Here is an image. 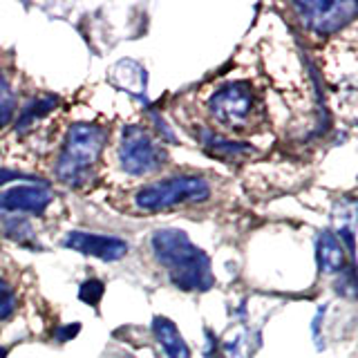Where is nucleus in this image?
I'll return each mask as SVG.
<instances>
[{"label":"nucleus","mask_w":358,"mask_h":358,"mask_svg":"<svg viewBox=\"0 0 358 358\" xmlns=\"http://www.w3.org/2000/svg\"><path fill=\"white\" fill-rule=\"evenodd\" d=\"M152 253L171 282L182 291H208L215 287L210 257L182 229H159L152 233Z\"/></svg>","instance_id":"obj_1"},{"label":"nucleus","mask_w":358,"mask_h":358,"mask_svg":"<svg viewBox=\"0 0 358 358\" xmlns=\"http://www.w3.org/2000/svg\"><path fill=\"white\" fill-rule=\"evenodd\" d=\"M110 130L99 123H72L65 134L63 148L56 162V177L65 186H83L92 168L101 159Z\"/></svg>","instance_id":"obj_2"},{"label":"nucleus","mask_w":358,"mask_h":358,"mask_svg":"<svg viewBox=\"0 0 358 358\" xmlns=\"http://www.w3.org/2000/svg\"><path fill=\"white\" fill-rule=\"evenodd\" d=\"M208 197H210V184L204 177L177 175L143 186L137 193V197H134V204L141 210L157 213L179 204H199V201H206Z\"/></svg>","instance_id":"obj_3"},{"label":"nucleus","mask_w":358,"mask_h":358,"mask_svg":"<svg viewBox=\"0 0 358 358\" xmlns=\"http://www.w3.org/2000/svg\"><path fill=\"white\" fill-rule=\"evenodd\" d=\"M166 150L150 137L148 130H143L141 126H132V123L123 126L119 143V162L128 175L141 177L157 173L166 164Z\"/></svg>","instance_id":"obj_4"},{"label":"nucleus","mask_w":358,"mask_h":358,"mask_svg":"<svg viewBox=\"0 0 358 358\" xmlns=\"http://www.w3.org/2000/svg\"><path fill=\"white\" fill-rule=\"evenodd\" d=\"M253 108V87L246 81L222 85L208 99V112L217 123L227 128H244Z\"/></svg>","instance_id":"obj_5"},{"label":"nucleus","mask_w":358,"mask_h":358,"mask_svg":"<svg viewBox=\"0 0 358 358\" xmlns=\"http://www.w3.org/2000/svg\"><path fill=\"white\" fill-rule=\"evenodd\" d=\"M294 9L298 11V18L309 31H313L316 36H329V34H336L347 22L354 20L358 5L352 3V0H345V3L305 0V3H294Z\"/></svg>","instance_id":"obj_6"},{"label":"nucleus","mask_w":358,"mask_h":358,"mask_svg":"<svg viewBox=\"0 0 358 358\" xmlns=\"http://www.w3.org/2000/svg\"><path fill=\"white\" fill-rule=\"evenodd\" d=\"M63 246L81 255H92L103 262H117L126 257L130 246L126 240L117 235H103V233H87V231H70L63 238Z\"/></svg>","instance_id":"obj_7"},{"label":"nucleus","mask_w":358,"mask_h":358,"mask_svg":"<svg viewBox=\"0 0 358 358\" xmlns=\"http://www.w3.org/2000/svg\"><path fill=\"white\" fill-rule=\"evenodd\" d=\"M52 204V193L45 184H22L0 193V208L7 213H34L43 215Z\"/></svg>","instance_id":"obj_8"},{"label":"nucleus","mask_w":358,"mask_h":358,"mask_svg":"<svg viewBox=\"0 0 358 358\" xmlns=\"http://www.w3.org/2000/svg\"><path fill=\"white\" fill-rule=\"evenodd\" d=\"M108 81L112 87L128 92L130 96L141 101L145 99V92H148V72H145L143 65L132 59H121L112 65L108 72Z\"/></svg>","instance_id":"obj_9"},{"label":"nucleus","mask_w":358,"mask_h":358,"mask_svg":"<svg viewBox=\"0 0 358 358\" xmlns=\"http://www.w3.org/2000/svg\"><path fill=\"white\" fill-rule=\"evenodd\" d=\"M152 334L157 343L162 345L168 358H190V347L186 345L184 336L179 334L177 324L166 316L152 318Z\"/></svg>","instance_id":"obj_10"},{"label":"nucleus","mask_w":358,"mask_h":358,"mask_svg":"<svg viewBox=\"0 0 358 358\" xmlns=\"http://www.w3.org/2000/svg\"><path fill=\"white\" fill-rule=\"evenodd\" d=\"M316 262L322 273H341L345 268V246L331 231H322L318 235Z\"/></svg>","instance_id":"obj_11"},{"label":"nucleus","mask_w":358,"mask_h":358,"mask_svg":"<svg viewBox=\"0 0 358 358\" xmlns=\"http://www.w3.org/2000/svg\"><path fill=\"white\" fill-rule=\"evenodd\" d=\"M199 141L210 157H217V159H222V162H238V159H242V157L253 152L251 143L229 141V139H224L210 130H199Z\"/></svg>","instance_id":"obj_12"},{"label":"nucleus","mask_w":358,"mask_h":358,"mask_svg":"<svg viewBox=\"0 0 358 358\" xmlns=\"http://www.w3.org/2000/svg\"><path fill=\"white\" fill-rule=\"evenodd\" d=\"M260 334L251 329H240L231 334L227 341L222 343V350L227 358H253V354L260 347Z\"/></svg>","instance_id":"obj_13"},{"label":"nucleus","mask_w":358,"mask_h":358,"mask_svg":"<svg viewBox=\"0 0 358 358\" xmlns=\"http://www.w3.org/2000/svg\"><path fill=\"white\" fill-rule=\"evenodd\" d=\"M59 106V99L56 96H41V99H34L29 103L20 110V117H18V123H16V130L18 132H25L34 121H38L43 117H48L50 112L56 110Z\"/></svg>","instance_id":"obj_14"},{"label":"nucleus","mask_w":358,"mask_h":358,"mask_svg":"<svg viewBox=\"0 0 358 358\" xmlns=\"http://www.w3.org/2000/svg\"><path fill=\"white\" fill-rule=\"evenodd\" d=\"M3 224H5V235L9 240H14L22 246H29V240L34 238V229L25 217L14 215V217L5 220Z\"/></svg>","instance_id":"obj_15"},{"label":"nucleus","mask_w":358,"mask_h":358,"mask_svg":"<svg viewBox=\"0 0 358 358\" xmlns=\"http://www.w3.org/2000/svg\"><path fill=\"white\" fill-rule=\"evenodd\" d=\"M16 112V96L11 92L5 74H0V128H5Z\"/></svg>","instance_id":"obj_16"},{"label":"nucleus","mask_w":358,"mask_h":358,"mask_svg":"<svg viewBox=\"0 0 358 358\" xmlns=\"http://www.w3.org/2000/svg\"><path fill=\"white\" fill-rule=\"evenodd\" d=\"M18 307V296L16 289L11 287L7 280L0 278V322L14 316V311Z\"/></svg>","instance_id":"obj_17"},{"label":"nucleus","mask_w":358,"mask_h":358,"mask_svg":"<svg viewBox=\"0 0 358 358\" xmlns=\"http://www.w3.org/2000/svg\"><path fill=\"white\" fill-rule=\"evenodd\" d=\"M103 294H106V285L96 278H90L81 287H78V300L85 302V305H90V307H99Z\"/></svg>","instance_id":"obj_18"},{"label":"nucleus","mask_w":358,"mask_h":358,"mask_svg":"<svg viewBox=\"0 0 358 358\" xmlns=\"http://www.w3.org/2000/svg\"><path fill=\"white\" fill-rule=\"evenodd\" d=\"M336 291H338L341 296H347V298H354L356 296L354 266H345L343 271H341V280H338V285H336Z\"/></svg>","instance_id":"obj_19"},{"label":"nucleus","mask_w":358,"mask_h":358,"mask_svg":"<svg viewBox=\"0 0 358 358\" xmlns=\"http://www.w3.org/2000/svg\"><path fill=\"white\" fill-rule=\"evenodd\" d=\"M78 331H81V322L63 324V327H59V329L54 331V338L59 341V343H67V341H72Z\"/></svg>","instance_id":"obj_20"},{"label":"nucleus","mask_w":358,"mask_h":358,"mask_svg":"<svg viewBox=\"0 0 358 358\" xmlns=\"http://www.w3.org/2000/svg\"><path fill=\"white\" fill-rule=\"evenodd\" d=\"M14 179H29L27 175H22L18 171H9V168H0V186H5L9 182H14Z\"/></svg>","instance_id":"obj_21"},{"label":"nucleus","mask_w":358,"mask_h":358,"mask_svg":"<svg viewBox=\"0 0 358 358\" xmlns=\"http://www.w3.org/2000/svg\"><path fill=\"white\" fill-rule=\"evenodd\" d=\"M204 334H206V338H208V343H206V358H213V350L217 347V338L213 336L210 329H204Z\"/></svg>","instance_id":"obj_22"},{"label":"nucleus","mask_w":358,"mask_h":358,"mask_svg":"<svg viewBox=\"0 0 358 358\" xmlns=\"http://www.w3.org/2000/svg\"><path fill=\"white\" fill-rule=\"evenodd\" d=\"M7 354H9L7 347H0V358H7Z\"/></svg>","instance_id":"obj_23"}]
</instances>
